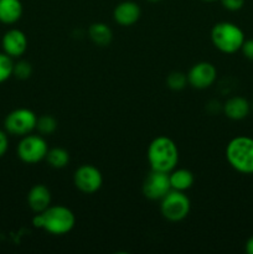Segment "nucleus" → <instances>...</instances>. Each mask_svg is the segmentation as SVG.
I'll use <instances>...</instances> for the list:
<instances>
[{"mask_svg":"<svg viewBox=\"0 0 253 254\" xmlns=\"http://www.w3.org/2000/svg\"><path fill=\"white\" fill-rule=\"evenodd\" d=\"M241 51H242L243 56L246 59L250 60V61H253V39L245 40L242 47H241Z\"/></svg>","mask_w":253,"mask_h":254,"instance_id":"b1692460","label":"nucleus"},{"mask_svg":"<svg viewBox=\"0 0 253 254\" xmlns=\"http://www.w3.org/2000/svg\"><path fill=\"white\" fill-rule=\"evenodd\" d=\"M46 161L51 168L63 169L69 163V154L63 148L49 149L46 155Z\"/></svg>","mask_w":253,"mask_h":254,"instance_id":"a211bd4d","label":"nucleus"},{"mask_svg":"<svg viewBox=\"0 0 253 254\" xmlns=\"http://www.w3.org/2000/svg\"><path fill=\"white\" fill-rule=\"evenodd\" d=\"M32 74V66L30 62L27 61H19L14 64V71H12V76L16 77L17 79H27L30 78Z\"/></svg>","mask_w":253,"mask_h":254,"instance_id":"4be33fe9","label":"nucleus"},{"mask_svg":"<svg viewBox=\"0 0 253 254\" xmlns=\"http://www.w3.org/2000/svg\"><path fill=\"white\" fill-rule=\"evenodd\" d=\"M7 148H9V139H7L6 133L0 129V158L6 154Z\"/></svg>","mask_w":253,"mask_h":254,"instance_id":"393cba45","label":"nucleus"},{"mask_svg":"<svg viewBox=\"0 0 253 254\" xmlns=\"http://www.w3.org/2000/svg\"><path fill=\"white\" fill-rule=\"evenodd\" d=\"M88 35L91 41L99 47H107L112 42L113 32L104 22H94L89 26Z\"/></svg>","mask_w":253,"mask_h":254,"instance_id":"f3484780","label":"nucleus"},{"mask_svg":"<svg viewBox=\"0 0 253 254\" xmlns=\"http://www.w3.org/2000/svg\"><path fill=\"white\" fill-rule=\"evenodd\" d=\"M220 1L228 11H238L245 5V0H220Z\"/></svg>","mask_w":253,"mask_h":254,"instance_id":"5701e85b","label":"nucleus"},{"mask_svg":"<svg viewBox=\"0 0 253 254\" xmlns=\"http://www.w3.org/2000/svg\"><path fill=\"white\" fill-rule=\"evenodd\" d=\"M37 116L27 108H17L10 112L4 122L5 130L11 135L25 136L36 129Z\"/></svg>","mask_w":253,"mask_h":254,"instance_id":"0eeeda50","label":"nucleus"},{"mask_svg":"<svg viewBox=\"0 0 253 254\" xmlns=\"http://www.w3.org/2000/svg\"><path fill=\"white\" fill-rule=\"evenodd\" d=\"M169 179H170L171 190L184 191V192L192 188L195 183V176L188 169H174L169 173Z\"/></svg>","mask_w":253,"mask_h":254,"instance_id":"dca6fc26","label":"nucleus"},{"mask_svg":"<svg viewBox=\"0 0 253 254\" xmlns=\"http://www.w3.org/2000/svg\"><path fill=\"white\" fill-rule=\"evenodd\" d=\"M226 160L241 174H253V139L240 135L231 139L226 146Z\"/></svg>","mask_w":253,"mask_h":254,"instance_id":"7ed1b4c3","label":"nucleus"},{"mask_svg":"<svg viewBox=\"0 0 253 254\" xmlns=\"http://www.w3.org/2000/svg\"><path fill=\"white\" fill-rule=\"evenodd\" d=\"M27 37L19 29H10L4 34L1 40L2 50L12 59L21 57L27 50Z\"/></svg>","mask_w":253,"mask_h":254,"instance_id":"9b49d317","label":"nucleus"},{"mask_svg":"<svg viewBox=\"0 0 253 254\" xmlns=\"http://www.w3.org/2000/svg\"><path fill=\"white\" fill-rule=\"evenodd\" d=\"M22 4L20 0H0V22L12 25L22 16Z\"/></svg>","mask_w":253,"mask_h":254,"instance_id":"2eb2a0df","label":"nucleus"},{"mask_svg":"<svg viewBox=\"0 0 253 254\" xmlns=\"http://www.w3.org/2000/svg\"><path fill=\"white\" fill-rule=\"evenodd\" d=\"M146 158L151 170L170 173L179 163L178 145L169 136H156L149 144Z\"/></svg>","mask_w":253,"mask_h":254,"instance_id":"f03ea898","label":"nucleus"},{"mask_svg":"<svg viewBox=\"0 0 253 254\" xmlns=\"http://www.w3.org/2000/svg\"><path fill=\"white\" fill-rule=\"evenodd\" d=\"M202 1H206V2H213V1H217V0H202Z\"/></svg>","mask_w":253,"mask_h":254,"instance_id":"bb28decb","label":"nucleus"},{"mask_svg":"<svg viewBox=\"0 0 253 254\" xmlns=\"http://www.w3.org/2000/svg\"><path fill=\"white\" fill-rule=\"evenodd\" d=\"M32 225L52 236H64L76 226V216L66 206H49L45 211L36 213Z\"/></svg>","mask_w":253,"mask_h":254,"instance_id":"f257e3e1","label":"nucleus"},{"mask_svg":"<svg viewBox=\"0 0 253 254\" xmlns=\"http://www.w3.org/2000/svg\"><path fill=\"white\" fill-rule=\"evenodd\" d=\"M36 129L41 135H51L57 129L56 118L52 116H49V114H44V116L39 117L37 118Z\"/></svg>","mask_w":253,"mask_h":254,"instance_id":"6ab92c4d","label":"nucleus"},{"mask_svg":"<svg viewBox=\"0 0 253 254\" xmlns=\"http://www.w3.org/2000/svg\"><path fill=\"white\" fill-rule=\"evenodd\" d=\"M141 16V10L136 2L126 0L122 1L114 7L113 19L121 26H131L135 24Z\"/></svg>","mask_w":253,"mask_h":254,"instance_id":"f8f14e48","label":"nucleus"},{"mask_svg":"<svg viewBox=\"0 0 253 254\" xmlns=\"http://www.w3.org/2000/svg\"><path fill=\"white\" fill-rule=\"evenodd\" d=\"M246 252L248 254H253V236L246 242Z\"/></svg>","mask_w":253,"mask_h":254,"instance_id":"a878e982","label":"nucleus"},{"mask_svg":"<svg viewBox=\"0 0 253 254\" xmlns=\"http://www.w3.org/2000/svg\"><path fill=\"white\" fill-rule=\"evenodd\" d=\"M171 190L169 173L151 170L143 183V195L148 200L160 201Z\"/></svg>","mask_w":253,"mask_h":254,"instance_id":"1a4fd4ad","label":"nucleus"},{"mask_svg":"<svg viewBox=\"0 0 253 254\" xmlns=\"http://www.w3.org/2000/svg\"><path fill=\"white\" fill-rule=\"evenodd\" d=\"M217 79V69L211 62H197L188 73V82L192 88H210Z\"/></svg>","mask_w":253,"mask_h":254,"instance_id":"9d476101","label":"nucleus"},{"mask_svg":"<svg viewBox=\"0 0 253 254\" xmlns=\"http://www.w3.org/2000/svg\"><path fill=\"white\" fill-rule=\"evenodd\" d=\"M166 84L170 89L173 91H181L186 87V84H189L188 82V74H185L184 72L180 71H174L171 73H169V76L166 77Z\"/></svg>","mask_w":253,"mask_h":254,"instance_id":"aec40b11","label":"nucleus"},{"mask_svg":"<svg viewBox=\"0 0 253 254\" xmlns=\"http://www.w3.org/2000/svg\"><path fill=\"white\" fill-rule=\"evenodd\" d=\"M245 40L242 29L233 22H217L211 29V42L222 54L231 55L240 51Z\"/></svg>","mask_w":253,"mask_h":254,"instance_id":"20e7f679","label":"nucleus"},{"mask_svg":"<svg viewBox=\"0 0 253 254\" xmlns=\"http://www.w3.org/2000/svg\"><path fill=\"white\" fill-rule=\"evenodd\" d=\"M190 198L184 191L170 190L160 200L161 215L170 222H180L185 220L190 213Z\"/></svg>","mask_w":253,"mask_h":254,"instance_id":"39448f33","label":"nucleus"},{"mask_svg":"<svg viewBox=\"0 0 253 254\" xmlns=\"http://www.w3.org/2000/svg\"><path fill=\"white\" fill-rule=\"evenodd\" d=\"M223 112L228 119L232 121H242L250 114L251 103L241 96L231 97L223 104Z\"/></svg>","mask_w":253,"mask_h":254,"instance_id":"4468645a","label":"nucleus"},{"mask_svg":"<svg viewBox=\"0 0 253 254\" xmlns=\"http://www.w3.org/2000/svg\"><path fill=\"white\" fill-rule=\"evenodd\" d=\"M51 192L44 184H37L30 189L27 193V205L35 213H40L51 206Z\"/></svg>","mask_w":253,"mask_h":254,"instance_id":"ddd939ff","label":"nucleus"},{"mask_svg":"<svg viewBox=\"0 0 253 254\" xmlns=\"http://www.w3.org/2000/svg\"><path fill=\"white\" fill-rule=\"evenodd\" d=\"M251 111L253 112V101H252V103H251Z\"/></svg>","mask_w":253,"mask_h":254,"instance_id":"c85d7f7f","label":"nucleus"},{"mask_svg":"<svg viewBox=\"0 0 253 254\" xmlns=\"http://www.w3.org/2000/svg\"><path fill=\"white\" fill-rule=\"evenodd\" d=\"M148 1H150V2H159V1H161V0H148Z\"/></svg>","mask_w":253,"mask_h":254,"instance_id":"cd10ccee","label":"nucleus"},{"mask_svg":"<svg viewBox=\"0 0 253 254\" xmlns=\"http://www.w3.org/2000/svg\"><path fill=\"white\" fill-rule=\"evenodd\" d=\"M12 71H14L12 57L5 52H0V83L7 81L12 76Z\"/></svg>","mask_w":253,"mask_h":254,"instance_id":"412c9836","label":"nucleus"},{"mask_svg":"<svg viewBox=\"0 0 253 254\" xmlns=\"http://www.w3.org/2000/svg\"><path fill=\"white\" fill-rule=\"evenodd\" d=\"M49 151V145L44 135L27 134L22 136L16 148L17 156L25 164H37L45 160Z\"/></svg>","mask_w":253,"mask_h":254,"instance_id":"423d86ee","label":"nucleus"},{"mask_svg":"<svg viewBox=\"0 0 253 254\" xmlns=\"http://www.w3.org/2000/svg\"><path fill=\"white\" fill-rule=\"evenodd\" d=\"M73 184L81 192L91 195L97 192L103 185V176L99 169L91 164H83L73 174Z\"/></svg>","mask_w":253,"mask_h":254,"instance_id":"6e6552de","label":"nucleus"}]
</instances>
